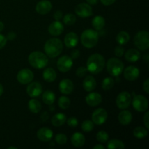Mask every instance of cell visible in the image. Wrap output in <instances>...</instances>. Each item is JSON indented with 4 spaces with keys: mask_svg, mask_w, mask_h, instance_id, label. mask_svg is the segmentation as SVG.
I'll return each mask as SVG.
<instances>
[{
    "mask_svg": "<svg viewBox=\"0 0 149 149\" xmlns=\"http://www.w3.org/2000/svg\"><path fill=\"white\" fill-rule=\"evenodd\" d=\"M143 123L147 130L149 128V112L147 111L143 116Z\"/></svg>",
    "mask_w": 149,
    "mask_h": 149,
    "instance_id": "cell-42",
    "label": "cell"
},
{
    "mask_svg": "<svg viewBox=\"0 0 149 149\" xmlns=\"http://www.w3.org/2000/svg\"><path fill=\"white\" fill-rule=\"evenodd\" d=\"M108 118V113L103 108H100L95 111L92 115V121L97 125H101L106 122Z\"/></svg>",
    "mask_w": 149,
    "mask_h": 149,
    "instance_id": "cell-9",
    "label": "cell"
},
{
    "mask_svg": "<svg viewBox=\"0 0 149 149\" xmlns=\"http://www.w3.org/2000/svg\"><path fill=\"white\" fill-rule=\"evenodd\" d=\"M130 36L127 31H120L116 36V42L119 45H125L130 41Z\"/></svg>",
    "mask_w": 149,
    "mask_h": 149,
    "instance_id": "cell-30",
    "label": "cell"
},
{
    "mask_svg": "<svg viewBox=\"0 0 149 149\" xmlns=\"http://www.w3.org/2000/svg\"><path fill=\"white\" fill-rule=\"evenodd\" d=\"M87 1L90 5H95L97 4L98 0H87Z\"/></svg>",
    "mask_w": 149,
    "mask_h": 149,
    "instance_id": "cell-49",
    "label": "cell"
},
{
    "mask_svg": "<svg viewBox=\"0 0 149 149\" xmlns=\"http://www.w3.org/2000/svg\"><path fill=\"white\" fill-rule=\"evenodd\" d=\"M107 148L109 149H122L125 148V146L122 141L117 139H113L111 140V141H109V142H108Z\"/></svg>",
    "mask_w": 149,
    "mask_h": 149,
    "instance_id": "cell-32",
    "label": "cell"
},
{
    "mask_svg": "<svg viewBox=\"0 0 149 149\" xmlns=\"http://www.w3.org/2000/svg\"><path fill=\"white\" fill-rule=\"evenodd\" d=\"M44 48L47 56L49 58H55L61 55L63 46L61 39L52 38L47 41Z\"/></svg>",
    "mask_w": 149,
    "mask_h": 149,
    "instance_id": "cell-2",
    "label": "cell"
},
{
    "mask_svg": "<svg viewBox=\"0 0 149 149\" xmlns=\"http://www.w3.org/2000/svg\"><path fill=\"white\" fill-rule=\"evenodd\" d=\"M114 86V80L111 77H106L102 81V88L104 90H110Z\"/></svg>",
    "mask_w": 149,
    "mask_h": 149,
    "instance_id": "cell-33",
    "label": "cell"
},
{
    "mask_svg": "<svg viewBox=\"0 0 149 149\" xmlns=\"http://www.w3.org/2000/svg\"><path fill=\"white\" fill-rule=\"evenodd\" d=\"M124 52H125V49L124 48L122 47L121 45L119 46H117L114 49V54L117 57H122L124 55Z\"/></svg>",
    "mask_w": 149,
    "mask_h": 149,
    "instance_id": "cell-41",
    "label": "cell"
},
{
    "mask_svg": "<svg viewBox=\"0 0 149 149\" xmlns=\"http://www.w3.org/2000/svg\"><path fill=\"white\" fill-rule=\"evenodd\" d=\"M67 124H68V126L71 127H77L78 126L79 122L77 118L70 117L68 118V120H67Z\"/></svg>",
    "mask_w": 149,
    "mask_h": 149,
    "instance_id": "cell-40",
    "label": "cell"
},
{
    "mask_svg": "<svg viewBox=\"0 0 149 149\" xmlns=\"http://www.w3.org/2000/svg\"><path fill=\"white\" fill-rule=\"evenodd\" d=\"M106 68L110 75L118 77L124 70V63L121 60L116 58H111L107 61Z\"/></svg>",
    "mask_w": 149,
    "mask_h": 149,
    "instance_id": "cell-5",
    "label": "cell"
},
{
    "mask_svg": "<svg viewBox=\"0 0 149 149\" xmlns=\"http://www.w3.org/2000/svg\"><path fill=\"white\" fill-rule=\"evenodd\" d=\"M87 67H84V66H81L79 68H77V71H76V74H77V77H83L87 74Z\"/></svg>",
    "mask_w": 149,
    "mask_h": 149,
    "instance_id": "cell-39",
    "label": "cell"
},
{
    "mask_svg": "<svg viewBox=\"0 0 149 149\" xmlns=\"http://www.w3.org/2000/svg\"><path fill=\"white\" fill-rule=\"evenodd\" d=\"M134 44L140 50H147L149 47L148 32L147 31H141L138 32L134 38Z\"/></svg>",
    "mask_w": 149,
    "mask_h": 149,
    "instance_id": "cell-6",
    "label": "cell"
},
{
    "mask_svg": "<svg viewBox=\"0 0 149 149\" xmlns=\"http://www.w3.org/2000/svg\"><path fill=\"white\" fill-rule=\"evenodd\" d=\"M85 100L87 105L92 107H95L100 104L102 102V96L97 93H91L87 95Z\"/></svg>",
    "mask_w": 149,
    "mask_h": 149,
    "instance_id": "cell-19",
    "label": "cell"
},
{
    "mask_svg": "<svg viewBox=\"0 0 149 149\" xmlns=\"http://www.w3.org/2000/svg\"><path fill=\"white\" fill-rule=\"evenodd\" d=\"M63 25L62 24V23L60 22V20H55V21L52 22L49 26V28H48V31H49V34L54 36L61 35L63 31Z\"/></svg>",
    "mask_w": 149,
    "mask_h": 149,
    "instance_id": "cell-16",
    "label": "cell"
},
{
    "mask_svg": "<svg viewBox=\"0 0 149 149\" xmlns=\"http://www.w3.org/2000/svg\"><path fill=\"white\" fill-rule=\"evenodd\" d=\"M75 13L80 17H88L93 15V9L89 4L81 3L75 7Z\"/></svg>",
    "mask_w": 149,
    "mask_h": 149,
    "instance_id": "cell-11",
    "label": "cell"
},
{
    "mask_svg": "<svg viewBox=\"0 0 149 149\" xmlns=\"http://www.w3.org/2000/svg\"><path fill=\"white\" fill-rule=\"evenodd\" d=\"M63 17V13L60 10H57L56 12H55L54 13V18L55 19V20H61V19Z\"/></svg>",
    "mask_w": 149,
    "mask_h": 149,
    "instance_id": "cell-45",
    "label": "cell"
},
{
    "mask_svg": "<svg viewBox=\"0 0 149 149\" xmlns=\"http://www.w3.org/2000/svg\"><path fill=\"white\" fill-rule=\"evenodd\" d=\"M37 138L43 142H48L51 141L53 137V132L50 129L47 127H42L37 131Z\"/></svg>",
    "mask_w": 149,
    "mask_h": 149,
    "instance_id": "cell-18",
    "label": "cell"
},
{
    "mask_svg": "<svg viewBox=\"0 0 149 149\" xmlns=\"http://www.w3.org/2000/svg\"><path fill=\"white\" fill-rule=\"evenodd\" d=\"M81 129L85 132H91L94 129V123L90 120L84 121L81 124Z\"/></svg>",
    "mask_w": 149,
    "mask_h": 149,
    "instance_id": "cell-37",
    "label": "cell"
},
{
    "mask_svg": "<svg viewBox=\"0 0 149 149\" xmlns=\"http://www.w3.org/2000/svg\"><path fill=\"white\" fill-rule=\"evenodd\" d=\"M79 42V37L74 32H70L67 33L64 39V43L68 48H74L77 45Z\"/></svg>",
    "mask_w": 149,
    "mask_h": 149,
    "instance_id": "cell-20",
    "label": "cell"
},
{
    "mask_svg": "<svg viewBox=\"0 0 149 149\" xmlns=\"http://www.w3.org/2000/svg\"><path fill=\"white\" fill-rule=\"evenodd\" d=\"M55 139V141H56V143L58 144V145H64V144L66 143L67 142L66 135L62 133H60V134H58V135H56Z\"/></svg>",
    "mask_w": 149,
    "mask_h": 149,
    "instance_id": "cell-38",
    "label": "cell"
},
{
    "mask_svg": "<svg viewBox=\"0 0 149 149\" xmlns=\"http://www.w3.org/2000/svg\"><path fill=\"white\" fill-rule=\"evenodd\" d=\"M4 23H2L1 21H0V32H1L3 31V29H4Z\"/></svg>",
    "mask_w": 149,
    "mask_h": 149,
    "instance_id": "cell-51",
    "label": "cell"
},
{
    "mask_svg": "<svg viewBox=\"0 0 149 149\" xmlns=\"http://www.w3.org/2000/svg\"><path fill=\"white\" fill-rule=\"evenodd\" d=\"M118 120H119V123L122 125H128L132 120V115L130 111L127 110H125L123 109L122 111H121L119 113L118 116Z\"/></svg>",
    "mask_w": 149,
    "mask_h": 149,
    "instance_id": "cell-21",
    "label": "cell"
},
{
    "mask_svg": "<svg viewBox=\"0 0 149 149\" xmlns=\"http://www.w3.org/2000/svg\"><path fill=\"white\" fill-rule=\"evenodd\" d=\"M106 147L104 146L101 145V144H98V145H96L93 147V149H105Z\"/></svg>",
    "mask_w": 149,
    "mask_h": 149,
    "instance_id": "cell-50",
    "label": "cell"
},
{
    "mask_svg": "<svg viewBox=\"0 0 149 149\" xmlns=\"http://www.w3.org/2000/svg\"><path fill=\"white\" fill-rule=\"evenodd\" d=\"M4 93V88H3V86L1 85V84H0V96L3 94Z\"/></svg>",
    "mask_w": 149,
    "mask_h": 149,
    "instance_id": "cell-52",
    "label": "cell"
},
{
    "mask_svg": "<svg viewBox=\"0 0 149 149\" xmlns=\"http://www.w3.org/2000/svg\"><path fill=\"white\" fill-rule=\"evenodd\" d=\"M140 74V71L137 67L130 65L126 68L124 71V77L128 81H135L138 78Z\"/></svg>",
    "mask_w": 149,
    "mask_h": 149,
    "instance_id": "cell-14",
    "label": "cell"
},
{
    "mask_svg": "<svg viewBox=\"0 0 149 149\" xmlns=\"http://www.w3.org/2000/svg\"><path fill=\"white\" fill-rule=\"evenodd\" d=\"M66 116L63 113H58L54 115L52 118V124L55 127H61L66 122Z\"/></svg>",
    "mask_w": 149,
    "mask_h": 149,
    "instance_id": "cell-25",
    "label": "cell"
},
{
    "mask_svg": "<svg viewBox=\"0 0 149 149\" xmlns=\"http://www.w3.org/2000/svg\"><path fill=\"white\" fill-rule=\"evenodd\" d=\"M42 100L47 105H52L55 100V95L50 90H47L42 95Z\"/></svg>",
    "mask_w": 149,
    "mask_h": 149,
    "instance_id": "cell-27",
    "label": "cell"
},
{
    "mask_svg": "<svg viewBox=\"0 0 149 149\" xmlns=\"http://www.w3.org/2000/svg\"><path fill=\"white\" fill-rule=\"evenodd\" d=\"M134 136L138 139H143L145 138L148 135V130L144 127H137L133 130Z\"/></svg>",
    "mask_w": 149,
    "mask_h": 149,
    "instance_id": "cell-31",
    "label": "cell"
},
{
    "mask_svg": "<svg viewBox=\"0 0 149 149\" xmlns=\"http://www.w3.org/2000/svg\"><path fill=\"white\" fill-rule=\"evenodd\" d=\"M29 109L31 112L33 113H37L40 111L42 109V104L36 99H31L29 102Z\"/></svg>",
    "mask_w": 149,
    "mask_h": 149,
    "instance_id": "cell-29",
    "label": "cell"
},
{
    "mask_svg": "<svg viewBox=\"0 0 149 149\" xmlns=\"http://www.w3.org/2000/svg\"><path fill=\"white\" fill-rule=\"evenodd\" d=\"M73 65V59L68 55H63L58 60L57 67L61 72L65 73L69 71Z\"/></svg>",
    "mask_w": 149,
    "mask_h": 149,
    "instance_id": "cell-10",
    "label": "cell"
},
{
    "mask_svg": "<svg viewBox=\"0 0 149 149\" xmlns=\"http://www.w3.org/2000/svg\"><path fill=\"white\" fill-rule=\"evenodd\" d=\"M17 79L20 84H27L31 82L33 79V74L28 68L22 69L17 73Z\"/></svg>",
    "mask_w": 149,
    "mask_h": 149,
    "instance_id": "cell-12",
    "label": "cell"
},
{
    "mask_svg": "<svg viewBox=\"0 0 149 149\" xmlns=\"http://www.w3.org/2000/svg\"><path fill=\"white\" fill-rule=\"evenodd\" d=\"M16 37V34L14 33V32H10L7 35V39H9V40H13L14 39H15Z\"/></svg>",
    "mask_w": 149,
    "mask_h": 149,
    "instance_id": "cell-48",
    "label": "cell"
},
{
    "mask_svg": "<svg viewBox=\"0 0 149 149\" xmlns=\"http://www.w3.org/2000/svg\"><path fill=\"white\" fill-rule=\"evenodd\" d=\"M71 56L72 59H77L80 56V52L78 49H74L71 52Z\"/></svg>",
    "mask_w": 149,
    "mask_h": 149,
    "instance_id": "cell-44",
    "label": "cell"
},
{
    "mask_svg": "<svg viewBox=\"0 0 149 149\" xmlns=\"http://www.w3.org/2000/svg\"><path fill=\"white\" fill-rule=\"evenodd\" d=\"M116 1V0H100L102 4L105 6L111 5V4H113Z\"/></svg>",
    "mask_w": 149,
    "mask_h": 149,
    "instance_id": "cell-47",
    "label": "cell"
},
{
    "mask_svg": "<svg viewBox=\"0 0 149 149\" xmlns=\"http://www.w3.org/2000/svg\"><path fill=\"white\" fill-rule=\"evenodd\" d=\"M26 93L31 97H38L42 93V84L36 81L31 82L28 85L27 88H26Z\"/></svg>",
    "mask_w": 149,
    "mask_h": 149,
    "instance_id": "cell-13",
    "label": "cell"
},
{
    "mask_svg": "<svg viewBox=\"0 0 149 149\" xmlns=\"http://www.w3.org/2000/svg\"><path fill=\"white\" fill-rule=\"evenodd\" d=\"M59 90L64 95H69L74 90V84L68 79H64L60 82Z\"/></svg>",
    "mask_w": 149,
    "mask_h": 149,
    "instance_id": "cell-17",
    "label": "cell"
},
{
    "mask_svg": "<svg viewBox=\"0 0 149 149\" xmlns=\"http://www.w3.org/2000/svg\"><path fill=\"white\" fill-rule=\"evenodd\" d=\"M143 88L146 93H149V79H147L143 84Z\"/></svg>",
    "mask_w": 149,
    "mask_h": 149,
    "instance_id": "cell-46",
    "label": "cell"
},
{
    "mask_svg": "<svg viewBox=\"0 0 149 149\" xmlns=\"http://www.w3.org/2000/svg\"><path fill=\"white\" fill-rule=\"evenodd\" d=\"M125 59L130 63H135L141 58V53L138 49H130L125 53Z\"/></svg>",
    "mask_w": 149,
    "mask_h": 149,
    "instance_id": "cell-24",
    "label": "cell"
},
{
    "mask_svg": "<svg viewBox=\"0 0 149 149\" xmlns=\"http://www.w3.org/2000/svg\"><path fill=\"white\" fill-rule=\"evenodd\" d=\"M105 59L100 54H93L89 57L87 61V71L93 74H97L101 72L105 66Z\"/></svg>",
    "mask_w": 149,
    "mask_h": 149,
    "instance_id": "cell-1",
    "label": "cell"
},
{
    "mask_svg": "<svg viewBox=\"0 0 149 149\" xmlns=\"http://www.w3.org/2000/svg\"><path fill=\"white\" fill-rule=\"evenodd\" d=\"M70 105H71V100L66 96H61L58 100V106L61 109L65 110L69 108Z\"/></svg>",
    "mask_w": 149,
    "mask_h": 149,
    "instance_id": "cell-34",
    "label": "cell"
},
{
    "mask_svg": "<svg viewBox=\"0 0 149 149\" xmlns=\"http://www.w3.org/2000/svg\"><path fill=\"white\" fill-rule=\"evenodd\" d=\"M12 148H13V149H17V147H15V146H10V147H8V149H12Z\"/></svg>",
    "mask_w": 149,
    "mask_h": 149,
    "instance_id": "cell-53",
    "label": "cell"
},
{
    "mask_svg": "<svg viewBox=\"0 0 149 149\" xmlns=\"http://www.w3.org/2000/svg\"><path fill=\"white\" fill-rule=\"evenodd\" d=\"M77 21V17L72 13H68L63 17V23L67 26H72Z\"/></svg>",
    "mask_w": 149,
    "mask_h": 149,
    "instance_id": "cell-35",
    "label": "cell"
},
{
    "mask_svg": "<svg viewBox=\"0 0 149 149\" xmlns=\"http://www.w3.org/2000/svg\"><path fill=\"white\" fill-rule=\"evenodd\" d=\"M71 141L73 146L77 147V148L83 146L85 143V138H84V135L80 132H75L74 134H73Z\"/></svg>",
    "mask_w": 149,
    "mask_h": 149,
    "instance_id": "cell-23",
    "label": "cell"
},
{
    "mask_svg": "<svg viewBox=\"0 0 149 149\" xmlns=\"http://www.w3.org/2000/svg\"><path fill=\"white\" fill-rule=\"evenodd\" d=\"M98 33L93 29H87L84 31L81 35V42L84 47L87 48H93L98 42Z\"/></svg>",
    "mask_w": 149,
    "mask_h": 149,
    "instance_id": "cell-4",
    "label": "cell"
},
{
    "mask_svg": "<svg viewBox=\"0 0 149 149\" xmlns=\"http://www.w3.org/2000/svg\"><path fill=\"white\" fill-rule=\"evenodd\" d=\"M133 108L139 112H143L147 111L148 108V101L146 97L141 95H135L132 100Z\"/></svg>",
    "mask_w": 149,
    "mask_h": 149,
    "instance_id": "cell-8",
    "label": "cell"
},
{
    "mask_svg": "<svg viewBox=\"0 0 149 149\" xmlns=\"http://www.w3.org/2000/svg\"><path fill=\"white\" fill-rule=\"evenodd\" d=\"M92 24L94 29L97 31H100L105 26V19L100 15H97L93 19Z\"/></svg>",
    "mask_w": 149,
    "mask_h": 149,
    "instance_id": "cell-28",
    "label": "cell"
},
{
    "mask_svg": "<svg viewBox=\"0 0 149 149\" xmlns=\"http://www.w3.org/2000/svg\"><path fill=\"white\" fill-rule=\"evenodd\" d=\"M7 38L2 34H0V49H2L7 44Z\"/></svg>",
    "mask_w": 149,
    "mask_h": 149,
    "instance_id": "cell-43",
    "label": "cell"
},
{
    "mask_svg": "<svg viewBox=\"0 0 149 149\" xmlns=\"http://www.w3.org/2000/svg\"><path fill=\"white\" fill-rule=\"evenodd\" d=\"M52 3L48 0H42L36 6V11L40 15H46L52 10Z\"/></svg>",
    "mask_w": 149,
    "mask_h": 149,
    "instance_id": "cell-15",
    "label": "cell"
},
{
    "mask_svg": "<svg viewBox=\"0 0 149 149\" xmlns=\"http://www.w3.org/2000/svg\"><path fill=\"white\" fill-rule=\"evenodd\" d=\"M97 83L93 76H87L83 81V87L87 92H91L95 89Z\"/></svg>",
    "mask_w": 149,
    "mask_h": 149,
    "instance_id": "cell-22",
    "label": "cell"
},
{
    "mask_svg": "<svg viewBox=\"0 0 149 149\" xmlns=\"http://www.w3.org/2000/svg\"><path fill=\"white\" fill-rule=\"evenodd\" d=\"M56 71L52 68H47L43 71V78L47 82H52L56 79Z\"/></svg>",
    "mask_w": 149,
    "mask_h": 149,
    "instance_id": "cell-26",
    "label": "cell"
},
{
    "mask_svg": "<svg viewBox=\"0 0 149 149\" xmlns=\"http://www.w3.org/2000/svg\"><path fill=\"white\" fill-rule=\"evenodd\" d=\"M109 135L106 131H100L97 133L96 135V139L98 142L102 143H107V141H109Z\"/></svg>",
    "mask_w": 149,
    "mask_h": 149,
    "instance_id": "cell-36",
    "label": "cell"
},
{
    "mask_svg": "<svg viewBox=\"0 0 149 149\" xmlns=\"http://www.w3.org/2000/svg\"><path fill=\"white\" fill-rule=\"evenodd\" d=\"M28 60H29V64L32 67L37 69H42L46 67L49 62V59L47 55L39 51L31 52L29 55Z\"/></svg>",
    "mask_w": 149,
    "mask_h": 149,
    "instance_id": "cell-3",
    "label": "cell"
},
{
    "mask_svg": "<svg viewBox=\"0 0 149 149\" xmlns=\"http://www.w3.org/2000/svg\"><path fill=\"white\" fill-rule=\"evenodd\" d=\"M131 101H132V97L131 95L128 92L124 91L119 93L116 97V106L120 109H126L130 106Z\"/></svg>",
    "mask_w": 149,
    "mask_h": 149,
    "instance_id": "cell-7",
    "label": "cell"
}]
</instances>
